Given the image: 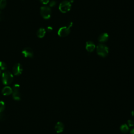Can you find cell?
<instances>
[{"label": "cell", "mask_w": 134, "mask_h": 134, "mask_svg": "<svg viewBox=\"0 0 134 134\" xmlns=\"http://www.w3.org/2000/svg\"><path fill=\"white\" fill-rule=\"evenodd\" d=\"M97 53L101 57H105L109 53V50L108 47L104 44H99L96 47Z\"/></svg>", "instance_id": "cell-1"}, {"label": "cell", "mask_w": 134, "mask_h": 134, "mask_svg": "<svg viewBox=\"0 0 134 134\" xmlns=\"http://www.w3.org/2000/svg\"><path fill=\"white\" fill-rule=\"evenodd\" d=\"M13 80V76L10 71H5L2 74V82L5 85L10 84Z\"/></svg>", "instance_id": "cell-2"}, {"label": "cell", "mask_w": 134, "mask_h": 134, "mask_svg": "<svg viewBox=\"0 0 134 134\" xmlns=\"http://www.w3.org/2000/svg\"><path fill=\"white\" fill-rule=\"evenodd\" d=\"M40 14L42 17L45 20H48L51 17V10L50 7L44 6L40 8Z\"/></svg>", "instance_id": "cell-3"}, {"label": "cell", "mask_w": 134, "mask_h": 134, "mask_svg": "<svg viewBox=\"0 0 134 134\" xmlns=\"http://www.w3.org/2000/svg\"><path fill=\"white\" fill-rule=\"evenodd\" d=\"M71 4L69 1H64L62 2L59 6V9L63 13H66L70 11Z\"/></svg>", "instance_id": "cell-4"}, {"label": "cell", "mask_w": 134, "mask_h": 134, "mask_svg": "<svg viewBox=\"0 0 134 134\" xmlns=\"http://www.w3.org/2000/svg\"><path fill=\"white\" fill-rule=\"evenodd\" d=\"M70 26L68 27H62L58 30V34L61 37H65L70 34Z\"/></svg>", "instance_id": "cell-5"}, {"label": "cell", "mask_w": 134, "mask_h": 134, "mask_svg": "<svg viewBox=\"0 0 134 134\" xmlns=\"http://www.w3.org/2000/svg\"><path fill=\"white\" fill-rule=\"evenodd\" d=\"M23 71V67L21 64L17 63L13 66V72L14 75L19 76L22 74Z\"/></svg>", "instance_id": "cell-6"}, {"label": "cell", "mask_w": 134, "mask_h": 134, "mask_svg": "<svg viewBox=\"0 0 134 134\" xmlns=\"http://www.w3.org/2000/svg\"><path fill=\"white\" fill-rule=\"evenodd\" d=\"M22 53L26 58H32L34 56V51L33 49L29 47H26L24 48L23 50Z\"/></svg>", "instance_id": "cell-7"}, {"label": "cell", "mask_w": 134, "mask_h": 134, "mask_svg": "<svg viewBox=\"0 0 134 134\" xmlns=\"http://www.w3.org/2000/svg\"><path fill=\"white\" fill-rule=\"evenodd\" d=\"M85 48L88 52H92L94 50L95 48V45L93 42L91 41H88L86 43Z\"/></svg>", "instance_id": "cell-8"}, {"label": "cell", "mask_w": 134, "mask_h": 134, "mask_svg": "<svg viewBox=\"0 0 134 134\" xmlns=\"http://www.w3.org/2000/svg\"><path fill=\"white\" fill-rule=\"evenodd\" d=\"M55 129L57 133H61L64 130V125L62 123L60 122H58L56 124Z\"/></svg>", "instance_id": "cell-9"}, {"label": "cell", "mask_w": 134, "mask_h": 134, "mask_svg": "<svg viewBox=\"0 0 134 134\" xmlns=\"http://www.w3.org/2000/svg\"><path fill=\"white\" fill-rule=\"evenodd\" d=\"M109 38V36L107 33H103L100 35L99 37L98 40L100 42H105L108 40Z\"/></svg>", "instance_id": "cell-10"}, {"label": "cell", "mask_w": 134, "mask_h": 134, "mask_svg": "<svg viewBox=\"0 0 134 134\" xmlns=\"http://www.w3.org/2000/svg\"><path fill=\"white\" fill-rule=\"evenodd\" d=\"M2 92L4 95H10L12 93V88L8 86H6L2 89Z\"/></svg>", "instance_id": "cell-11"}, {"label": "cell", "mask_w": 134, "mask_h": 134, "mask_svg": "<svg viewBox=\"0 0 134 134\" xmlns=\"http://www.w3.org/2000/svg\"><path fill=\"white\" fill-rule=\"evenodd\" d=\"M46 33V32L45 29L43 28H40L38 29L37 32V36H38V37L40 38H42L44 36V35H45Z\"/></svg>", "instance_id": "cell-12"}, {"label": "cell", "mask_w": 134, "mask_h": 134, "mask_svg": "<svg viewBox=\"0 0 134 134\" xmlns=\"http://www.w3.org/2000/svg\"><path fill=\"white\" fill-rule=\"evenodd\" d=\"M13 97L16 101H20L21 99V94L18 91H14L13 93Z\"/></svg>", "instance_id": "cell-13"}, {"label": "cell", "mask_w": 134, "mask_h": 134, "mask_svg": "<svg viewBox=\"0 0 134 134\" xmlns=\"http://www.w3.org/2000/svg\"><path fill=\"white\" fill-rule=\"evenodd\" d=\"M120 130L122 132L126 133H127L129 130V127L127 124H123L120 127Z\"/></svg>", "instance_id": "cell-14"}, {"label": "cell", "mask_w": 134, "mask_h": 134, "mask_svg": "<svg viewBox=\"0 0 134 134\" xmlns=\"http://www.w3.org/2000/svg\"><path fill=\"white\" fill-rule=\"evenodd\" d=\"M7 4L6 0H0V10L5 7Z\"/></svg>", "instance_id": "cell-15"}, {"label": "cell", "mask_w": 134, "mask_h": 134, "mask_svg": "<svg viewBox=\"0 0 134 134\" xmlns=\"http://www.w3.org/2000/svg\"><path fill=\"white\" fill-rule=\"evenodd\" d=\"M0 69L2 70H5L7 69L6 64L3 61H0Z\"/></svg>", "instance_id": "cell-16"}, {"label": "cell", "mask_w": 134, "mask_h": 134, "mask_svg": "<svg viewBox=\"0 0 134 134\" xmlns=\"http://www.w3.org/2000/svg\"><path fill=\"white\" fill-rule=\"evenodd\" d=\"M5 109V103L1 101H0V113L2 112Z\"/></svg>", "instance_id": "cell-17"}, {"label": "cell", "mask_w": 134, "mask_h": 134, "mask_svg": "<svg viewBox=\"0 0 134 134\" xmlns=\"http://www.w3.org/2000/svg\"><path fill=\"white\" fill-rule=\"evenodd\" d=\"M20 88V85L19 84H14L13 86V90L14 91H19Z\"/></svg>", "instance_id": "cell-18"}, {"label": "cell", "mask_w": 134, "mask_h": 134, "mask_svg": "<svg viewBox=\"0 0 134 134\" xmlns=\"http://www.w3.org/2000/svg\"><path fill=\"white\" fill-rule=\"evenodd\" d=\"M5 115L2 113H0V121H3L5 120Z\"/></svg>", "instance_id": "cell-19"}, {"label": "cell", "mask_w": 134, "mask_h": 134, "mask_svg": "<svg viewBox=\"0 0 134 134\" xmlns=\"http://www.w3.org/2000/svg\"><path fill=\"white\" fill-rule=\"evenodd\" d=\"M127 122H128V125L129 127H132L134 126V122H133L132 120H129L127 121Z\"/></svg>", "instance_id": "cell-20"}, {"label": "cell", "mask_w": 134, "mask_h": 134, "mask_svg": "<svg viewBox=\"0 0 134 134\" xmlns=\"http://www.w3.org/2000/svg\"><path fill=\"white\" fill-rule=\"evenodd\" d=\"M56 5V2L55 1H51L49 3V6L50 7H54Z\"/></svg>", "instance_id": "cell-21"}, {"label": "cell", "mask_w": 134, "mask_h": 134, "mask_svg": "<svg viewBox=\"0 0 134 134\" xmlns=\"http://www.w3.org/2000/svg\"><path fill=\"white\" fill-rule=\"evenodd\" d=\"M40 1L43 4H47L49 2V0H40Z\"/></svg>", "instance_id": "cell-22"}, {"label": "cell", "mask_w": 134, "mask_h": 134, "mask_svg": "<svg viewBox=\"0 0 134 134\" xmlns=\"http://www.w3.org/2000/svg\"><path fill=\"white\" fill-rule=\"evenodd\" d=\"M52 29H52V27H51V26H48V27H47V31L49 32H51V31H52Z\"/></svg>", "instance_id": "cell-23"}, {"label": "cell", "mask_w": 134, "mask_h": 134, "mask_svg": "<svg viewBox=\"0 0 134 134\" xmlns=\"http://www.w3.org/2000/svg\"><path fill=\"white\" fill-rule=\"evenodd\" d=\"M3 19V14H2V13L1 12V11H0V21H1Z\"/></svg>", "instance_id": "cell-24"}, {"label": "cell", "mask_w": 134, "mask_h": 134, "mask_svg": "<svg viewBox=\"0 0 134 134\" xmlns=\"http://www.w3.org/2000/svg\"><path fill=\"white\" fill-rule=\"evenodd\" d=\"M130 134H134V129H132L130 131Z\"/></svg>", "instance_id": "cell-25"}, {"label": "cell", "mask_w": 134, "mask_h": 134, "mask_svg": "<svg viewBox=\"0 0 134 134\" xmlns=\"http://www.w3.org/2000/svg\"><path fill=\"white\" fill-rule=\"evenodd\" d=\"M69 2H70L71 3H73V2H74V0H69Z\"/></svg>", "instance_id": "cell-26"}, {"label": "cell", "mask_w": 134, "mask_h": 134, "mask_svg": "<svg viewBox=\"0 0 134 134\" xmlns=\"http://www.w3.org/2000/svg\"><path fill=\"white\" fill-rule=\"evenodd\" d=\"M131 115H132V116L134 117V111H132V112H131Z\"/></svg>", "instance_id": "cell-27"}, {"label": "cell", "mask_w": 134, "mask_h": 134, "mask_svg": "<svg viewBox=\"0 0 134 134\" xmlns=\"http://www.w3.org/2000/svg\"><path fill=\"white\" fill-rule=\"evenodd\" d=\"M1 71L0 70V76H1Z\"/></svg>", "instance_id": "cell-28"}]
</instances>
